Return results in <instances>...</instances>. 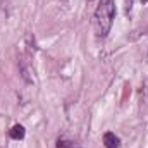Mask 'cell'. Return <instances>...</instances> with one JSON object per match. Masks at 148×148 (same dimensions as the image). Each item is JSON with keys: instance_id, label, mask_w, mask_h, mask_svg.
<instances>
[{"instance_id": "1", "label": "cell", "mask_w": 148, "mask_h": 148, "mask_svg": "<svg viewBox=\"0 0 148 148\" xmlns=\"http://www.w3.org/2000/svg\"><path fill=\"white\" fill-rule=\"evenodd\" d=\"M115 17V2L114 0H102L93 16V28L98 38H105L112 29Z\"/></svg>"}, {"instance_id": "2", "label": "cell", "mask_w": 148, "mask_h": 148, "mask_svg": "<svg viewBox=\"0 0 148 148\" xmlns=\"http://www.w3.org/2000/svg\"><path fill=\"white\" fill-rule=\"evenodd\" d=\"M103 143H105V148H119L121 145V140L114 134V133H105L103 134Z\"/></svg>"}, {"instance_id": "3", "label": "cell", "mask_w": 148, "mask_h": 148, "mask_svg": "<svg viewBox=\"0 0 148 148\" xmlns=\"http://www.w3.org/2000/svg\"><path fill=\"white\" fill-rule=\"evenodd\" d=\"M24 134H26V131H24V127H23L21 124H16V126L10 129V138H14V140H23Z\"/></svg>"}]
</instances>
